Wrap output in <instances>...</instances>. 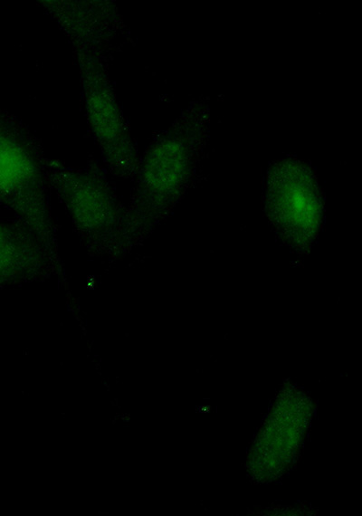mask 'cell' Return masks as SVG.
Here are the masks:
<instances>
[{
  "label": "cell",
  "instance_id": "6da1fadb",
  "mask_svg": "<svg viewBox=\"0 0 362 516\" xmlns=\"http://www.w3.org/2000/svg\"><path fill=\"white\" fill-rule=\"evenodd\" d=\"M188 114L157 135L139 158L135 186L125 207L117 259L140 244L177 199L195 131Z\"/></svg>",
  "mask_w": 362,
  "mask_h": 516
},
{
  "label": "cell",
  "instance_id": "7a4b0ae2",
  "mask_svg": "<svg viewBox=\"0 0 362 516\" xmlns=\"http://www.w3.org/2000/svg\"><path fill=\"white\" fill-rule=\"evenodd\" d=\"M45 160L32 134L0 116V205L11 210L63 267L48 201Z\"/></svg>",
  "mask_w": 362,
  "mask_h": 516
},
{
  "label": "cell",
  "instance_id": "3957f363",
  "mask_svg": "<svg viewBox=\"0 0 362 516\" xmlns=\"http://www.w3.org/2000/svg\"><path fill=\"white\" fill-rule=\"evenodd\" d=\"M45 175L89 255L115 260L125 207L104 170L95 162L71 167L46 158Z\"/></svg>",
  "mask_w": 362,
  "mask_h": 516
},
{
  "label": "cell",
  "instance_id": "277c9868",
  "mask_svg": "<svg viewBox=\"0 0 362 516\" xmlns=\"http://www.w3.org/2000/svg\"><path fill=\"white\" fill-rule=\"evenodd\" d=\"M73 51L87 119L102 161L115 177L132 178L140 158L110 80L106 57L82 47Z\"/></svg>",
  "mask_w": 362,
  "mask_h": 516
},
{
  "label": "cell",
  "instance_id": "5b68a950",
  "mask_svg": "<svg viewBox=\"0 0 362 516\" xmlns=\"http://www.w3.org/2000/svg\"><path fill=\"white\" fill-rule=\"evenodd\" d=\"M58 23L72 47L107 56L123 26L116 5L110 1H41Z\"/></svg>",
  "mask_w": 362,
  "mask_h": 516
},
{
  "label": "cell",
  "instance_id": "8992f818",
  "mask_svg": "<svg viewBox=\"0 0 362 516\" xmlns=\"http://www.w3.org/2000/svg\"><path fill=\"white\" fill-rule=\"evenodd\" d=\"M63 268L52 259L39 238L24 224L0 219V289L44 281Z\"/></svg>",
  "mask_w": 362,
  "mask_h": 516
}]
</instances>
